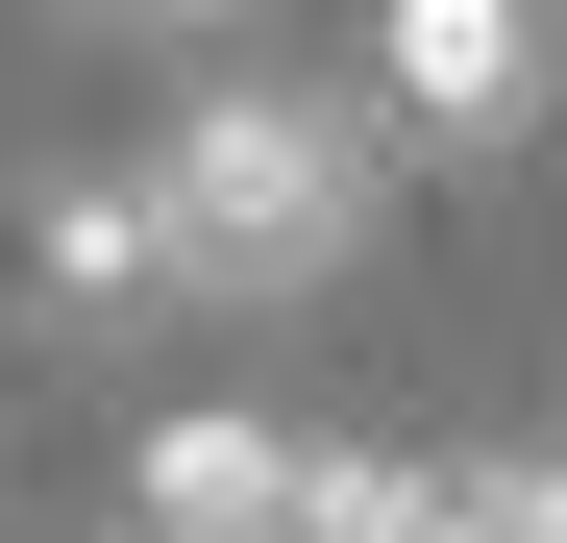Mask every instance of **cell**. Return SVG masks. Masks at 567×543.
Segmentation results:
<instances>
[{"instance_id": "3957f363", "label": "cell", "mask_w": 567, "mask_h": 543, "mask_svg": "<svg viewBox=\"0 0 567 543\" xmlns=\"http://www.w3.org/2000/svg\"><path fill=\"white\" fill-rule=\"evenodd\" d=\"M25 272H50L74 321H124V297H173V272H148V173H50V198H25Z\"/></svg>"}, {"instance_id": "7a4b0ae2", "label": "cell", "mask_w": 567, "mask_h": 543, "mask_svg": "<svg viewBox=\"0 0 567 543\" xmlns=\"http://www.w3.org/2000/svg\"><path fill=\"white\" fill-rule=\"evenodd\" d=\"M518 124H543V0H370V148L494 173Z\"/></svg>"}, {"instance_id": "5b68a950", "label": "cell", "mask_w": 567, "mask_h": 543, "mask_svg": "<svg viewBox=\"0 0 567 543\" xmlns=\"http://www.w3.org/2000/svg\"><path fill=\"white\" fill-rule=\"evenodd\" d=\"M124 543H198V519H124Z\"/></svg>"}, {"instance_id": "6da1fadb", "label": "cell", "mask_w": 567, "mask_h": 543, "mask_svg": "<svg viewBox=\"0 0 567 543\" xmlns=\"http://www.w3.org/2000/svg\"><path fill=\"white\" fill-rule=\"evenodd\" d=\"M346 247H370V100L223 74V100L148 124V272L173 297H321Z\"/></svg>"}, {"instance_id": "277c9868", "label": "cell", "mask_w": 567, "mask_h": 543, "mask_svg": "<svg viewBox=\"0 0 567 543\" xmlns=\"http://www.w3.org/2000/svg\"><path fill=\"white\" fill-rule=\"evenodd\" d=\"M395 543H567V470H395Z\"/></svg>"}]
</instances>
